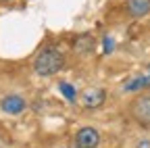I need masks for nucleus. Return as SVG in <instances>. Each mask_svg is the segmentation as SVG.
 <instances>
[{
    "instance_id": "39448f33",
    "label": "nucleus",
    "mask_w": 150,
    "mask_h": 148,
    "mask_svg": "<svg viewBox=\"0 0 150 148\" xmlns=\"http://www.w3.org/2000/svg\"><path fill=\"white\" fill-rule=\"evenodd\" d=\"M125 13L134 19H142L150 13V0H125Z\"/></svg>"
},
{
    "instance_id": "423d86ee",
    "label": "nucleus",
    "mask_w": 150,
    "mask_h": 148,
    "mask_svg": "<svg viewBox=\"0 0 150 148\" xmlns=\"http://www.w3.org/2000/svg\"><path fill=\"white\" fill-rule=\"evenodd\" d=\"M123 92H150V73L144 75H136L129 81H125Z\"/></svg>"
},
{
    "instance_id": "6e6552de",
    "label": "nucleus",
    "mask_w": 150,
    "mask_h": 148,
    "mask_svg": "<svg viewBox=\"0 0 150 148\" xmlns=\"http://www.w3.org/2000/svg\"><path fill=\"white\" fill-rule=\"evenodd\" d=\"M73 50L77 54H90L94 50V38L90 33H83V35H77V38L73 40Z\"/></svg>"
},
{
    "instance_id": "1a4fd4ad",
    "label": "nucleus",
    "mask_w": 150,
    "mask_h": 148,
    "mask_svg": "<svg viewBox=\"0 0 150 148\" xmlns=\"http://www.w3.org/2000/svg\"><path fill=\"white\" fill-rule=\"evenodd\" d=\"M59 90H61V94H63L69 102H73V100H75V96H77V90H75L69 81H61V84H59Z\"/></svg>"
},
{
    "instance_id": "f03ea898",
    "label": "nucleus",
    "mask_w": 150,
    "mask_h": 148,
    "mask_svg": "<svg viewBox=\"0 0 150 148\" xmlns=\"http://www.w3.org/2000/svg\"><path fill=\"white\" fill-rule=\"evenodd\" d=\"M127 113L140 127L150 129V92H144V94L136 96L127 104Z\"/></svg>"
},
{
    "instance_id": "0eeeda50",
    "label": "nucleus",
    "mask_w": 150,
    "mask_h": 148,
    "mask_svg": "<svg viewBox=\"0 0 150 148\" xmlns=\"http://www.w3.org/2000/svg\"><path fill=\"white\" fill-rule=\"evenodd\" d=\"M106 100V90L102 88H94L90 92H86V96H83V106L86 108H100Z\"/></svg>"
},
{
    "instance_id": "9b49d317",
    "label": "nucleus",
    "mask_w": 150,
    "mask_h": 148,
    "mask_svg": "<svg viewBox=\"0 0 150 148\" xmlns=\"http://www.w3.org/2000/svg\"><path fill=\"white\" fill-rule=\"evenodd\" d=\"M136 148H150V140H140Z\"/></svg>"
},
{
    "instance_id": "f8f14e48",
    "label": "nucleus",
    "mask_w": 150,
    "mask_h": 148,
    "mask_svg": "<svg viewBox=\"0 0 150 148\" xmlns=\"http://www.w3.org/2000/svg\"><path fill=\"white\" fill-rule=\"evenodd\" d=\"M146 71H148V73H150V65H148V67H146Z\"/></svg>"
},
{
    "instance_id": "7ed1b4c3",
    "label": "nucleus",
    "mask_w": 150,
    "mask_h": 148,
    "mask_svg": "<svg viewBox=\"0 0 150 148\" xmlns=\"http://www.w3.org/2000/svg\"><path fill=\"white\" fill-rule=\"evenodd\" d=\"M75 148H98L100 144V134L94 127H81L75 134Z\"/></svg>"
},
{
    "instance_id": "20e7f679",
    "label": "nucleus",
    "mask_w": 150,
    "mask_h": 148,
    "mask_svg": "<svg viewBox=\"0 0 150 148\" xmlns=\"http://www.w3.org/2000/svg\"><path fill=\"white\" fill-rule=\"evenodd\" d=\"M0 108H2L4 113H8V115H19V113H23V110L27 108V102H25L23 96L11 94V96L0 100Z\"/></svg>"
},
{
    "instance_id": "9d476101",
    "label": "nucleus",
    "mask_w": 150,
    "mask_h": 148,
    "mask_svg": "<svg viewBox=\"0 0 150 148\" xmlns=\"http://www.w3.org/2000/svg\"><path fill=\"white\" fill-rule=\"evenodd\" d=\"M112 50H115V40H112L110 35H104V38H102V52L110 54Z\"/></svg>"
},
{
    "instance_id": "f257e3e1",
    "label": "nucleus",
    "mask_w": 150,
    "mask_h": 148,
    "mask_svg": "<svg viewBox=\"0 0 150 148\" xmlns=\"http://www.w3.org/2000/svg\"><path fill=\"white\" fill-rule=\"evenodd\" d=\"M65 67V52L59 46H46L38 52L33 61V71L42 77H52Z\"/></svg>"
}]
</instances>
